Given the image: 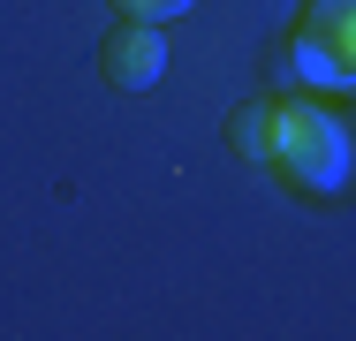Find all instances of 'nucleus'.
<instances>
[{"instance_id":"nucleus-1","label":"nucleus","mask_w":356,"mask_h":341,"mask_svg":"<svg viewBox=\"0 0 356 341\" xmlns=\"http://www.w3.org/2000/svg\"><path fill=\"white\" fill-rule=\"evenodd\" d=\"M266 159L281 167V182L311 190V198H334V190L349 182V167H356L349 129H341L334 114L303 106V99H281V91H273V136H266Z\"/></svg>"},{"instance_id":"nucleus-2","label":"nucleus","mask_w":356,"mask_h":341,"mask_svg":"<svg viewBox=\"0 0 356 341\" xmlns=\"http://www.w3.org/2000/svg\"><path fill=\"white\" fill-rule=\"evenodd\" d=\"M273 84L356 91V0H303L288 46H273Z\"/></svg>"},{"instance_id":"nucleus-3","label":"nucleus","mask_w":356,"mask_h":341,"mask_svg":"<svg viewBox=\"0 0 356 341\" xmlns=\"http://www.w3.org/2000/svg\"><path fill=\"white\" fill-rule=\"evenodd\" d=\"M99 76L114 84V91H152L159 76H167V31L159 23H114L106 38H99Z\"/></svg>"},{"instance_id":"nucleus-4","label":"nucleus","mask_w":356,"mask_h":341,"mask_svg":"<svg viewBox=\"0 0 356 341\" xmlns=\"http://www.w3.org/2000/svg\"><path fill=\"white\" fill-rule=\"evenodd\" d=\"M266 136H273V99H250V106L227 122V144H235L243 159H266Z\"/></svg>"},{"instance_id":"nucleus-5","label":"nucleus","mask_w":356,"mask_h":341,"mask_svg":"<svg viewBox=\"0 0 356 341\" xmlns=\"http://www.w3.org/2000/svg\"><path fill=\"white\" fill-rule=\"evenodd\" d=\"M197 0H114V15H137V23H175V15H190Z\"/></svg>"}]
</instances>
